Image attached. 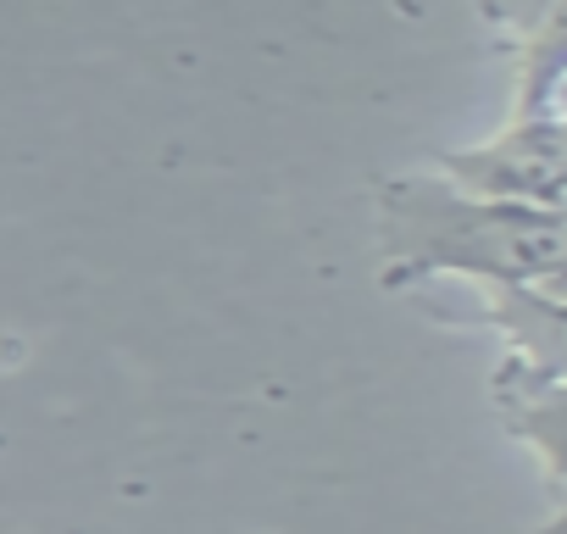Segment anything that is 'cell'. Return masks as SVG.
Listing matches in <instances>:
<instances>
[{
    "label": "cell",
    "instance_id": "1",
    "mask_svg": "<svg viewBox=\"0 0 567 534\" xmlns=\"http://www.w3.org/2000/svg\"><path fill=\"white\" fill-rule=\"evenodd\" d=\"M379 256L384 285L406 290L423 279L550 285L567 274V212L495 201L456 178H384L379 195Z\"/></svg>",
    "mask_w": 567,
    "mask_h": 534
},
{
    "label": "cell",
    "instance_id": "2",
    "mask_svg": "<svg viewBox=\"0 0 567 534\" xmlns=\"http://www.w3.org/2000/svg\"><path fill=\"white\" fill-rule=\"evenodd\" d=\"M440 173L456 178L462 189H478L495 201L567 212V129L550 112H528L506 134H495L473 151H451L440 162Z\"/></svg>",
    "mask_w": 567,
    "mask_h": 534
},
{
    "label": "cell",
    "instance_id": "3",
    "mask_svg": "<svg viewBox=\"0 0 567 534\" xmlns=\"http://www.w3.org/2000/svg\"><path fill=\"white\" fill-rule=\"evenodd\" d=\"M501 429L539 462L545 490L567 501V373L556 379H523V384H489Z\"/></svg>",
    "mask_w": 567,
    "mask_h": 534
},
{
    "label": "cell",
    "instance_id": "4",
    "mask_svg": "<svg viewBox=\"0 0 567 534\" xmlns=\"http://www.w3.org/2000/svg\"><path fill=\"white\" fill-rule=\"evenodd\" d=\"M534 534H567V501H556V512H550Z\"/></svg>",
    "mask_w": 567,
    "mask_h": 534
}]
</instances>
